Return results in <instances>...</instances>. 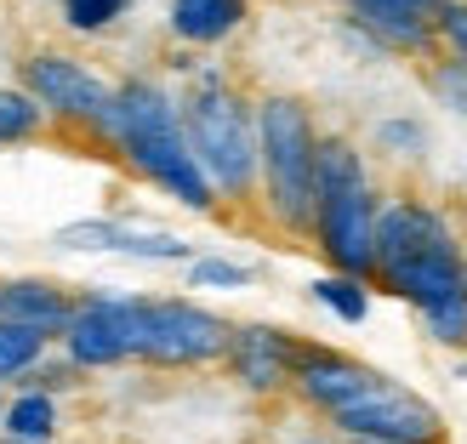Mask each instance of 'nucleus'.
Returning <instances> with one entry per match:
<instances>
[{"mask_svg": "<svg viewBox=\"0 0 467 444\" xmlns=\"http://www.w3.org/2000/svg\"><path fill=\"white\" fill-rule=\"evenodd\" d=\"M433 35L445 40L456 57H467V0H445V6H439V17H433Z\"/></svg>", "mask_w": 467, "mask_h": 444, "instance_id": "obj_23", "label": "nucleus"}, {"mask_svg": "<svg viewBox=\"0 0 467 444\" xmlns=\"http://www.w3.org/2000/svg\"><path fill=\"white\" fill-rule=\"evenodd\" d=\"M166 23L182 46H217L245 23V0H171Z\"/></svg>", "mask_w": 467, "mask_h": 444, "instance_id": "obj_15", "label": "nucleus"}, {"mask_svg": "<svg viewBox=\"0 0 467 444\" xmlns=\"http://www.w3.org/2000/svg\"><path fill=\"white\" fill-rule=\"evenodd\" d=\"M23 91L46 108V120H63L68 131H91L109 143V114H114V86L91 75L80 57L68 52H29L17 63Z\"/></svg>", "mask_w": 467, "mask_h": 444, "instance_id": "obj_7", "label": "nucleus"}, {"mask_svg": "<svg viewBox=\"0 0 467 444\" xmlns=\"http://www.w3.org/2000/svg\"><path fill=\"white\" fill-rule=\"evenodd\" d=\"M256 182H263V205L279 233L291 240H314V154L319 131L302 98H263L256 103Z\"/></svg>", "mask_w": 467, "mask_h": 444, "instance_id": "obj_4", "label": "nucleus"}, {"mask_svg": "<svg viewBox=\"0 0 467 444\" xmlns=\"http://www.w3.org/2000/svg\"><path fill=\"white\" fill-rule=\"evenodd\" d=\"M382 143H405V149H422V126H410V120H388V126H382Z\"/></svg>", "mask_w": 467, "mask_h": 444, "instance_id": "obj_24", "label": "nucleus"}, {"mask_svg": "<svg viewBox=\"0 0 467 444\" xmlns=\"http://www.w3.org/2000/svg\"><path fill=\"white\" fill-rule=\"evenodd\" d=\"M445 0H348V12L365 35H377L388 52H433V17Z\"/></svg>", "mask_w": 467, "mask_h": 444, "instance_id": "obj_13", "label": "nucleus"}, {"mask_svg": "<svg viewBox=\"0 0 467 444\" xmlns=\"http://www.w3.org/2000/svg\"><path fill=\"white\" fill-rule=\"evenodd\" d=\"M302 359V336L279 331V325H234L228 336V370L251 393H285Z\"/></svg>", "mask_w": 467, "mask_h": 444, "instance_id": "obj_11", "label": "nucleus"}, {"mask_svg": "<svg viewBox=\"0 0 467 444\" xmlns=\"http://www.w3.org/2000/svg\"><path fill=\"white\" fill-rule=\"evenodd\" d=\"M46 108L29 98L23 86H0V149H12V143H40L46 137Z\"/></svg>", "mask_w": 467, "mask_h": 444, "instance_id": "obj_17", "label": "nucleus"}, {"mask_svg": "<svg viewBox=\"0 0 467 444\" xmlns=\"http://www.w3.org/2000/svg\"><path fill=\"white\" fill-rule=\"evenodd\" d=\"M75 296L57 285V279H40V274H17V279H0V325H23V331H40V336H63L68 314H75Z\"/></svg>", "mask_w": 467, "mask_h": 444, "instance_id": "obj_14", "label": "nucleus"}, {"mask_svg": "<svg viewBox=\"0 0 467 444\" xmlns=\"http://www.w3.org/2000/svg\"><path fill=\"white\" fill-rule=\"evenodd\" d=\"M189 279H194V291H245L256 274H251L245 263H223V256H200V263H189Z\"/></svg>", "mask_w": 467, "mask_h": 444, "instance_id": "obj_21", "label": "nucleus"}, {"mask_svg": "<svg viewBox=\"0 0 467 444\" xmlns=\"http://www.w3.org/2000/svg\"><path fill=\"white\" fill-rule=\"evenodd\" d=\"M109 143L120 149V160L149 177L160 194H171L189 212H217V194L205 182L200 160L182 137V108L160 80H120L114 86V114H109Z\"/></svg>", "mask_w": 467, "mask_h": 444, "instance_id": "obj_2", "label": "nucleus"}, {"mask_svg": "<svg viewBox=\"0 0 467 444\" xmlns=\"http://www.w3.org/2000/svg\"><path fill=\"white\" fill-rule=\"evenodd\" d=\"M57 342L75 370H114V365L137 359V296L80 291Z\"/></svg>", "mask_w": 467, "mask_h": 444, "instance_id": "obj_9", "label": "nucleus"}, {"mask_svg": "<svg viewBox=\"0 0 467 444\" xmlns=\"http://www.w3.org/2000/svg\"><path fill=\"white\" fill-rule=\"evenodd\" d=\"M63 251H114V256H137V263H189V240L177 233H154V228H126L109 217H86L57 228Z\"/></svg>", "mask_w": 467, "mask_h": 444, "instance_id": "obj_12", "label": "nucleus"}, {"mask_svg": "<svg viewBox=\"0 0 467 444\" xmlns=\"http://www.w3.org/2000/svg\"><path fill=\"white\" fill-rule=\"evenodd\" d=\"M382 382V370L377 365H365L354 354H342V347H325V342H302V359H296V399L302 405H314L325 422H331L337 410H348L359 399V393H370Z\"/></svg>", "mask_w": 467, "mask_h": 444, "instance_id": "obj_10", "label": "nucleus"}, {"mask_svg": "<svg viewBox=\"0 0 467 444\" xmlns=\"http://www.w3.org/2000/svg\"><path fill=\"white\" fill-rule=\"evenodd\" d=\"M0 439L12 444H52L57 439V399L40 387H23L6 399V410H0Z\"/></svg>", "mask_w": 467, "mask_h": 444, "instance_id": "obj_16", "label": "nucleus"}, {"mask_svg": "<svg viewBox=\"0 0 467 444\" xmlns=\"http://www.w3.org/2000/svg\"><path fill=\"white\" fill-rule=\"evenodd\" d=\"M0 444H12V439H0Z\"/></svg>", "mask_w": 467, "mask_h": 444, "instance_id": "obj_26", "label": "nucleus"}, {"mask_svg": "<svg viewBox=\"0 0 467 444\" xmlns=\"http://www.w3.org/2000/svg\"><path fill=\"white\" fill-rule=\"evenodd\" d=\"M314 245L337 274L370 285L377 194H370V177H365V154L348 137H319V154H314Z\"/></svg>", "mask_w": 467, "mask_h": 444, "instance_id": "obj_3", "label": "nucleus"}, {"mask_svg": "<svg viewBox=\"0 0 467 444\" xmlns=\"http://www.w3.org/2000/svg\"><path fill=\"white\" fill-rule=\"evenodd\" d=\"M331 428L354 444H445V416L416 387L382 377L370 393H359L348 410L331 416Z\"/></svg>", "mask_w": 467, "mask_h": 444, "instance_id": "obj_8", "label": "nucleus"}, {"mask_svg": "<svg viewBox=\"0 0 467 444\" xmlns=\"http://www.w3.org/2000/svg\"><path fill=\"white\" fill-rule=\"evenodd\" d=\"M57 6H63V23L75 35H98L126 12V0H57Z\"/></svg>", "mask_w": 467, "mask_h": 444, "instance_id": "obj_22", "label": "nucleus"}, {"mask_svg": "<svg viewBox=\"0 0 467 444\" xmlns=\"http://www.w3.org/2000/svg\"><path fill=\"white\" fill-rule=\"evenodd\" d=\"M182 137H189L212 194L228 205H251L263 154H256V108L240 91H228L217 75H205L200 91L182 103Z\"/></svg>", "mask_w": 467, "mask_h": 444, "instance_id": "obj_5", "label": "nucleus"}, {"mask_svg": "<svg viewBox=\"0 0 467 444\" xmlns=\"http://www.w3.org/2000/svg\"><path fill=\"white\" fill-rule=\"evenodd\" d=\"M314 302H325L342 325H365V314H370V291L359 285V279H348V274H325V279H314Z\"/></svg>", "mask_w": 467, "mask_h": 444, "instance_id": "obj_19", "label": "nucleus"}, {"mask_svg": "<svg viewBox=\"0 0 467 444\" xmlns=\"http://www.w3.org/2000/svg\"><path fill=\"white\" fill-rule=\"evenodd\" d=\"M234 325L182 296H137V359L160 370H194L228 359Z\"/></svg>", "mask_w": 467, "mask_h": 444, "instance_id": "obj_6", "label": "nucleus"}, {"mask_svg": "<svg viewBox=\"0 0 467 444\" xmlns=\"http://www.w3.org/2000/svg\"><path fill=\"white\" fill-rule=\"evenodd\" d=\"M46 354H52V336L23 331V325H0V382H29Z\"/></svg>", "mask_w": 467, "mask_h": 444, "instance_id": "obj_18", "label": "nucleus"}, {"mask_svg": "<svg viewBox=\"0 0 467 444\" xmlns=\"http://www.w3.org/2000/svg\"><path fill=\"white\" fill-rule=\"evenodd\" d=\"M428 91L467 120V57H439V63L428 68Z\"/></svg>", "mask_w": 467, "mask_h": 444, "instance_id": "obj_20", "label": "nucleus"}, {"mask_svg": "<svg viewBox=\"0 0 467 444\" xmlns=\"http://www.w3.org/2000/svg\"><path fill=\"white\" fill-rule=\"evenodd\" d=\"M296 444H331V439H296Z\"/></svg>", "mask_w": 467, "mask_h": 444, "instance_id": "obj_25", "label": "nucleus"}, {"mask_svg": "<svg viewBox=\"0 0 467 444\" xmlns=\"http://www.w3.org/2000/svg\"><path fill=\"white\" fill-rule=\"evenodd\" d=\"M370 279L416 314H439L451 302H467V256L451 217L428 200H388L377 205V263Z\"/></svg>", "mask_w": 467, "mask_h": 444, "instance_id": "obj_1", "label": "nucleus"}]
</instances>
